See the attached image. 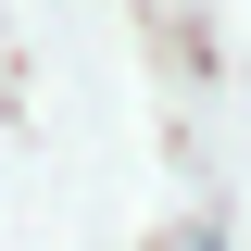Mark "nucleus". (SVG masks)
Wrapping results in <instances>:
<instances>
[{"instance_id": "nucleus-1", "label": "nucleus", "mask_w": 251, "mask_h": 251, "mask_svg": "<svg viewBox=\"0 0 251 251\" xmlns=\"http://www.w3.org/2000/svg\"><path fill=\"white\" fill-rule=\"evenodd\" d=\"M176 251H226V239H214V226H188V239H176Z\"/></svg>"}]
</instances>
